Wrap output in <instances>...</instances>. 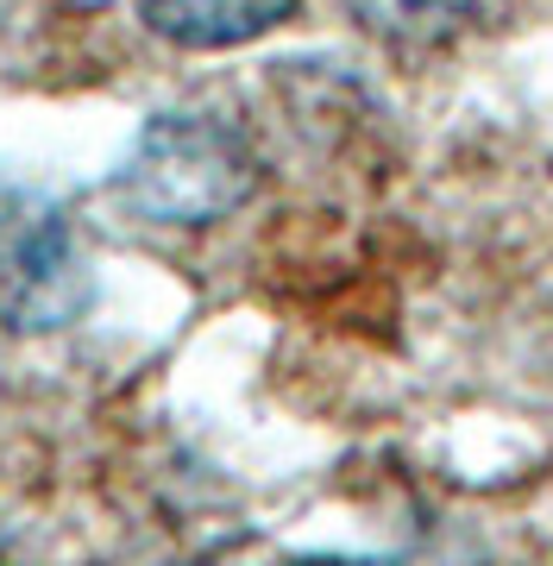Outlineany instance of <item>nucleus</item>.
I'll return each instance as SVG.
<instances>
[{
  "label": "nucleus",
  "instance_id": "4",
  "mask_svg": "<svg viewBox=\"0 0 553 566\" xmlns=\"http://www.w3.org/2000/svg\"><path fill=\"white\" fill-rule=\"evenodd\" d=\"M302 566H491L471 528H428L422 542L396 554H359V560H302Z\"/></svg>",
  "mask_w": 553,
  "mask_h": 566
},
{
  "label": "nucleus",
  "instance_id": "6",
  "mask_svg": "<svg viewBox=\"0 0 553 566\" xmlns=\"http://www.w3.org/2000/svg\"><path fill=\"white\" fill-rule=\"evenodd\" d=\"M0 566H13V560H7V547H0Z\"/></svg>",
  "mask_w": 553,
  "mask_h": 566
},
{
  "label": "nucleus",
  "instance_id": "3",
  "mask_svg": "<svg viewBox=\"0 0 553 566\" xmlns=\"http://www.w3.org/2000/svg\"><path fill=\"white\" fill-rule=\"evenodd\" d=\"M296 0H139V20L177 51H233L284 25Z\"/></svg>",
  "mask_w": 553,
  "mask_h": 566
},
{
  "label": "nucleus",
  "instance_id": "2",
  "mask_svg": "<svg viewBox=\"0 0 553 566\" xmlns=\"http://www.w3.org/2000/svg\"><path fill=\"white\" fill-rule=\"evenodd\" d=\"M88 308V252L51 189L0 182V327L57 334Z\"/></svg>",
  "mask_w": 553,
  "mask_h": 566
},
{
  "label": "nucleus",
  "instance_id": "5",
  "mask_svg": "<svg viewBox=\"0 0 553 566\" xmlns=\"http://www.w3.org/2000/svg\"><path fill=\"white\" fill-rule=\"evenodd\" d=\"M403 20H422V25H453V20H466L478 0H390Z\"/></svg>",
  "mask_w": 553,
  "mask_h": 566
},
{
  "label": "nucleus",
  "instance_id": "1",
  "mask_svg": "<svg viewBox=\"0 0 553 566\" xmlns=\"http://www.w3.org/2000/svg\"><path fill=\"white\" fill-rule=\"evenodd\" d=\"M252 189H258L252 145L208 114H158L114 177V196L158 227H214L233 208H246Z\"/></svg>",
  "mask_w": 553,
  "mask_h": 566
}]
</instances>
